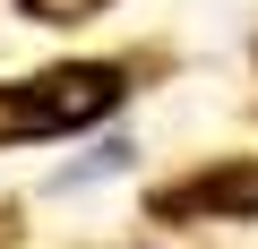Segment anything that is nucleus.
I'll return each mask as SVG.
<instances>
[{"instance_id":"obj_1","label":"nucleus","mask_w":258,"mask_h":249,"mask_svg":"<svg viewBox=\"0 0 258 249\" xmlns=\"http://www.w3.org/2000/svg\"><path fill=\"white\" fill-rule=\"evenodd\" d=\"M129 95L120 60H52L18 86H0V146H43V138H78L95 120H112Z\"/></svg>"},{"instance_id":"obj_2","label":"nucleus","mask_w":258,"mask_h":249,"mask_svg":"<svg viewBox=\"0 0 258 249\" xmlns=\"http://www.w3.org/2000/svg\"><path fill=\"white\" fill-rule=\"evenodd\" d=\"M147 215L155 223H258V155H232V163H198L181 181H155L147 189Z\"/></svg>"},{"instance_id":"obj_3","label":"nucleus","mask_w":258,"mask_h":249,"mask_svg":"<svg viewBox=\"0 0 258 249\" xmlns=\"http://www.w3.org/2000/svg\"><path fill=\"white\" fill-rule=\"evenodd\" d=\"M18 9H26L35 26H86L95 9H112V0H18Z\"/></svg>"}]
</instances>
